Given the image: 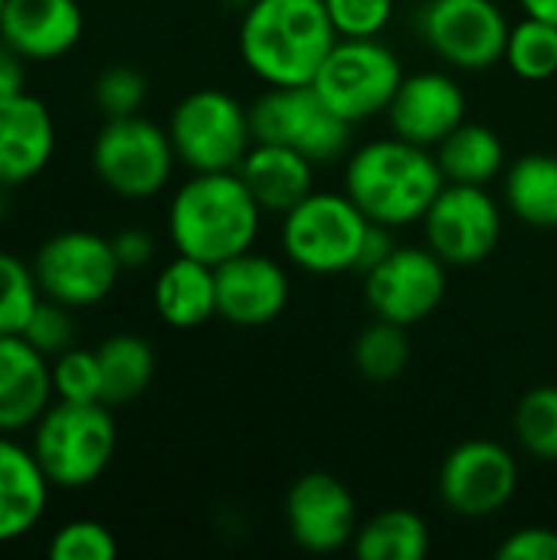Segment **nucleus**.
Wrapping results in <instances>:
<instances>
[{
	"mask_svg": "<svg viewBox=\"0 0 557 560\" xmlns=\"http://www.w3.org/2000/svg\"><path fill=\"white\" fill-rule=\"evenodd\" d=\"M95 105L102 108L105 118H125V115H138L144 98H148V85L144 75L131 66H108L95 85H92Z\"/></svg>",
	"mask_w": 557,
	"mask_h": 560,
	"instance_id": "obj_33",
	"label": "nucleus"
},
{
	"mask_svg": "<svg viewBox=\"0 0 557 560\" xmlns=\"http://www.w3.org/2000/svg\"><path fill=\"white\" fill-rule=\"evenodd\" d=\"M154 312L177 331L207 325L217 315L213 266L177 253V259H171L154 279Z\"/></svg>",
	"mask_w": 557,
	"mask_h": 560,
	"instance_id": "obj_23",
	"label": "nucleus"
},
{
	"mask_svg": "<svg viewBox=\"0 0 557 560\" xmlns=\"http://www.w3.org/2000/svg\"><path fill=\"white\" fill-rule=\"evenodd\" d=\"M519 489V463L496 440H466L440 466V502L460 518H489L502 512Z\"/></svg>",
	"mask_w": 557,
	"mask_h": 560,
	"instance_id": "obj_14",
	"label": "nucleus"
},
{
	"mask_svg": "<svg viewBox=\"0 0 557 560\" xmlns=\"http://www.w3.org/2000/svg\"><path fill=\"white\" fill-rule=\"evenodd\" d=\"M72 308L53 302V299H39V305L33 308L26 328H23V338L46 358H56L62 354L66 348H72Z\"/></svg>",
	"mask_w": 557,
	"mask_h": 560,
	"instance_id": "obj_36",
	"label": "nucleus"
},
{
	"mask_svg": "<svg viewBox=\"0 0 557 560\" xmlns=\"http://www.w3.org/2000/svg\"><path fill=\"white\" fill-rule=\"evenodd\" d=\"M0 13H3V0H0Z\"/></svg>",
	"mask_w": 557,
	"mask_h": 560,
	"instance_id": "obj_41",
	"label": "nucleus"
},
{
	"mask_svg": "<svg viewBox=\"0 0 557 560\" xmlns=\"http://www.w3.org/2000/svg\"><path fill=\"white\" fill-rule=\"evenodd\" d=\"M167 135L181 164L197 171H236L253 148L250 108L223 89H197L184 95L167 121Z\"/></svg>",
	"mask_w": 557,
	"mask_h": 560,
	"instance_id": "obj_6",
	"label": "nucleus"
},
{
	"mask_svg": "<svg viewBox=\"0 0 557 560\" xmlns=\"http://www.w3.org/2000/svg\"><path fill=\"white\" fill-rule=\"evenodd\" d=\"M420 223L427 246L446 266H476L502 240L499 200L476 184H443Z\"/></svg>",
	"mask_w": 557,
	"mask_h": 560,
	"instance_id": "obj_12",
	"label": "nucleus"
},
{
	"mask_svg": "<svg viewBox=\"0 0 557 560\" xmlns=\"http://www.w3.org/2000/svg\"><path fill=\"white\" fill-rule=\"evenodd\" d=\"M512 430L519 446L538 459V463H557V384L532 387L512 417Z\"/></svg>",
	"mask_w": 557,
	"mask_h": 560,
	"instance_id": "obj_30",
	"label": "nucleus"
},
{
	"mask_svg": "<svg viewBox=\"0 0 557 560\" xmlns=\"http://www.w3.org/2000/svg\"><path fill=\"white\" fill-rule=\"evenodd\" d=\"M115 555V535L98 522H69L49 541L53 560H112Z\"/></svg>",
	"mask_w": 557,
	"mask_h": 560,
	"instance_id": "obj_35",
	"label": "nucleus"
},
{
	"mask_svg": "<svg viewBox=\"0 0 557 560\" xmlns=\"http://www.w3.org/2000/svg\"><path fill=\"white\" fill-rule=\"evenodd\" d=\"M33 272L46 299L66 308H92L112 295L125 269L112 240L89 230H62L39 246Z\"/></svg>",
	"mask_w": 557,
	"mask_h": 560,
	"instance_id": "obj_10",
	"label": "nucleus"
},
{
	"mask_svg": "<svg viewBox=\"0 0 557 560\" xmlns=\"http://www.w3.org/2000/svg\"><path fill=\"white\" fill-rule=\"evenodd\" d=\"M355 368L364 381L371 384H391L407 371L410 361V341H407V328L374 318L351 348Z\"/></svg>",
	"mask_w": 557,
	"mask_h": 560,
	"instance_id": "obj_28",
	"label": "nucleus"
},
{
	"mask_svg": "<svg viewBox=\"0 0 557 560\" xmlns=\"http://www.w3.org/2000/svg\"><path fill=\"white\" fill-rule=\"evenodd\" d=\"M23 79H26L23 56L0 36V98L13 95V92H23Z\"/></svg>",
	"mask_w": 557,
	"mask_h": 560,
	"instance_id": "obj_39",
	"label": "nucleus"
},
{
	"mask_svg": "<svg viewBox=\"0 0 557 560\" xmlns=\"http://www.w3.org/2000/svg\"><path fill=\"white\" fill-rule=\"evenodd\" d=\"M177 154L167 128L141 118H105L92 144L95 177L121 200H151L174 174Z\"/></svg>",
	"mask_w": 557,
	"mask_h": 560,
	"instance_id": "obj_8",
	"label": "nucleus"
},
{
	"mask_svg": "<svg viewBox=\"0 0 557 560\" xmlns=\"http://www.w3.org/2000/svg\"><path fill=\"white\" fill-rule=\"evenodd\" d=\"M404 82V66L391 46L378 36L371 39H345L332 46L325 62L318 66L312 85L328 102V108L348 125H361L374 115H384L394 92Z\"/></svg>",
	"mask_w": 557,
	"mask_h": 560,
	"instance_id": "obj_7",
	"label": "nucleus"
},
{
	"mask_svg": "<svg viewBox=\"0 0 557 560\" xmlns=\"http://www.w3.org/2000/svg\"><path fill=\"white\" fill-rule=\"evenodd\" d=\"M250 121L256 141L295 148L315 164L345 154L351 138V125L328 108V102L315 92L312 82L269 85L250 105Z\"/></svg>",
	"mask_w": 557,
	"mask_h": 560,
	"instance_id": "obj_9",
	"label": "nucleus"
},
{
	"mask_svg": "<svg viewBox=\"0 0 557 560\" xmlns=\"http://www.w3.org/2000/svg\"><path fill=\"white\" fill-rule=\"evenodd\" d=\"M250 194L266 213H286L315 190V161L295 148L253 141L243 164L236 167Z\"/></svg>",
	"mask_w": 557,
	"mask_h": 560,
	"instance_id": "obj_21",
	"label": "nucleus"
},
{
	"mask_svg": "<svg viewBox=\"0 0 557 560\" xmlns=\"http://www.w3.org/2000/svg\"><path fill=\"white\" fill-rule=\"evenodd\" d=\"M420 33L446 66L486 72L506 59L512 23L496 0H430L420 13Z\"/></svg>",
	"mask_w": 557,
	"mask_h": 560,
	"instance_id": "obj_11",
	"label": "nucleus"
},
{
	"mask_svg": "<svg viewBox=\"0 0 557 560\" xmlns=\"http://www.w3.org/2000/svg\"><path fill=\"white\" fill-rule=\"evenodd\" d=\"M118 430L102 400H56L33 427V456L53 489H85L108 469Z\"/></svg>",
	"mask_w": 557,
	"mask_h": 560,
	"instance_id": "obj_5",
	"label": "nucleus"
},
{
	"mask_svg": "<svg viewBox=\"0 0 557 560\" xmlns=\"http://www.w3.org/2000/svg\"><path fill=\"white\" fill-rule=\"evenodd\" d=\"M217 315L236 328H263L289 305V272L253 249L213 266Z\"/></svg>",
	"mask_w": 557,
	"mask_h": 560,
	"instance_id": "obj_17",
	"label": "nucleus"
},
{
	"mask_svg": "<svg viewBox=\"0 0 557 560\" xmlns=\"http://www.w3.org/2000/svg\"><path fill=\"white\" fill-rule=\"evenodd\" d=\"M519 79L525 82H545L557 75V26L538 16H525L512 23L506 59H502Z\"/></svg>",
	"mask_w": 557,
	"mask_h": 560,
	"instance_id": "obj_29",
	"label": "nucleus"
},
{
	"mask_svg": "<svg viewBox=\"0 0 557 560\" xmlns=\"http://www.w3.org/2000/svg\"><path fill=\"white\" fill-rule=\"evenodd\" d=\"M433 154H437V164H440L446 184L486 187L506 167L502 138L489 125H479V121H463L456 131H450L433 148Z\"/></svg>",
	"mask_w": 557,
	"mask_h": 560,
	"instance_id": "obj_24",
	"label": "nucleus"
},
{
	"mask_svg": "<svg viewBox=\"0 0 557 560\" xmlns=\"http://www.w3.org/2000/svg\"><path fill=\"white\" fill-rule=\"evenodd\" d=\"M102 368V400L108 407L131 404L141 397L154 377V348L138 335H112L98 345Z\"/></svg>",
	"mask_w": 557,
	"mask_h": 560,
	"instance_id": "obj_27",
	"label": "nucleus"
},
{
	"mask_svg": "<svg viewBox=\"0 0 557 560\" xmlns=\"http://www.w3.org/2000/svg\"><path fill=\"white\" fill-rule=\"evenodd\" d=\"M496 555L502 560H557V532L542 525L519 528L499 545Z\"/></svg>",
	"mask_w": 557,
	"mask_h": 560,
	"instance_id": "obj_37",
	"label": "nucleus"
},
{
	"mask_svg": "<svg viewBox=\"0 0 557 560\" xmlns=\"http://www.w3.org/2000/svg\"><path fill=\"white\" fill-rule=\"evenodd\" d=\"M79 0H3L0 36L23 59H59L82 39Z\"/></svg>",
	"mask_w": 557,
	"mask_h": 560,
	"instance_id": "obj_20",
	"label": "nucleus"
},
{
	"mask_svg": "<svg viewBox=\"0 0 557 560\" xmlns=\"http://www.w3.org/2000/svg\"><path fill=\"white\" fill-rule=\"evenodd\" d=\"M446 177L433 148H420L397 135L374 138L345 161V194L361 213L387 230L420 223Z\"/></svg>",
	"mask_w": 557,
	"mask_h": 560,
	"instance_id": "obj_2",
	"label": "nucleus"
},
{
	"mask_svg": "<svg viewBox=\"0 0 557 560\" xmlns=\"http://www.w3.org/2000/svg\"><path fill=\"white\" fill-rule=\"evenodd\" d=\"M286 525L302 551L335 555L358 535L355 495L332 472H305L286 492Z\"/></svg>",
	"mask_w": 557,
	"mask_h": 560,
	"instance_id": "obj_15",
	"label": "nucleus"
},
{
	"mask_svg": "<svg viewBox=\"0 0 557 560\" xmlns=\"http://www.w3.org/2000/svg\"><path fill=\"white\" fill-rule=\"evenodd\" d=\"M56 151L49 108L23 92L0 98V187H20L46 171Z\"/></svg>",
	"mask_w": 557,
	"mask_h": 560,
	"instance_id": "obj_18",
	"label": "nucleus"
},
{
	"mask_svg": "<svg viewBox=\"0 0 557 560\" xmlns=\"http://www.w3.org/2000/svg\"><path fill=\"white\" fill-rule=\"evenodd\" d=\"M397 0H325L332 26L345 39H371L381 36L394 16Z\"/></svg>",
	"mask_w": 557,
	"mask_h": 560,
	"instance_id": "obj_34",
	"label": "nucleus"
},
{
	"mask_svg": "<svg viewBox=\"0 0 557 560\" xmlns=\"http://www.w3.org/2000/svg\"><path fill=\"white\" fill-rule=\"evenodd\" d=\"M53 390L56 400H102V368L98 354L85 348H66L53 358ZM105 404V400H102Z\"/></svg>",
	"mask_w": 557,
	"mask_h": 560,
	"instance_id": "obj_32",
	"label": "nucleus"
},
{
	"mask_svg": "<svg viewBox=\"0 0 557 560\" xmlns=\"http://www.w3.org/2000/svg\"><path fill=\"white\" fill-rule=\"evenodd\" d=\"M112 246H115L121 269H144L154 259V240L144 230H121L112 240Z\"/></svg>",
	"mask_w": 557,
	"mask_h": 560,
	"instance_id": "obj_38",
	"label": "nucleus"
},
{
	"mask_svg": "<svg viewBox=\"0 0 557 560\" xmlns=\"http://www.w3.org/2000/svg\"><path fill=\"white\" fill-rule=\"evenodd\" d=\"M502 197L512 217L535 230H557V158L525 154L506 167Z\"/></svg>",
	"mask_w": 557,
	"mask_h": 560,
	"instance_id": "obj_25",
	"label": "nucleus"
},
{
	"mask_svg": "<svg viewBox=\"0 0 557 560\" xmlns=\"http://www.w3.org/2000/svg\"><path fill=\"white\" fill-rule=\"evenodd\" d=\"M53 397L49 358L23 335H0V433L33 430Z\"/></svg>",
	"mask_w": 557,
	"mask_h": 560,
	"instance_id": "obj_19",
	"label": "nucleus"
},
{
	"mask_svg": "<svg viewBox=\"0 0 557 560\" xmlns=\"http://www.w3.org/2000/svg\"><path fill=\"white\" fill-rule=\"evenodd\" d=\"M371 226L345 190H312L282 213L279 243L286 259L309 276L358 272Z\"/></svg>",
	"mask_w": 557,
	"mask_h": 560,
	"instance_id": "obj_4",
	"label": "nucleus"
},
{
	"mask_svg": "<svg viewBox=\"0 0 557 560\" xmlns=\"http://www.w3.org/2000/svg\"><path fill=\"white\" fill-rule=\"evenodd\" d=\"M263 213L240 171H197L167 207V233L181 256L220 266L253 249Z\"/></svg>",
	"mask_w": 557,
	"mask_h": 560,
	"instance_id": "obj_1",
	"label": "nucleus"
},
{
	"mask_svg": "<svg viewBox=\"0 0 557 560\" xmlns=\"http://www.w3.org/2000/svg\"><path fill=\"white\" fill-rule=\"evenodd\" d=\"M338 43L325 0H253L240 20V56L266 85H305Z\"/></svg>",
	"mask_w": 557,
	"mask_h": 560,
	"instance_id": "obj_3",
	"label": "nucleus"
},
{
	"mask_svg": "<svg viewBox=\"0 0 557 560\" xmlns=\"http://www.w3.org/2000/svg\"><path fill=\"white\" fill-rule=\"evenodd\" d=\"M519 7L525 10V16H538L557 26V0H519Z\"/></svg>",
	"mask_w": 557,
	"mask_h": 560,
	"instance_id": "obj_40",
	"label": "nucleus"
},
{
	"mask_svg": "<svg viewBox=\"0 0 557 560\" xmlns=\"http://www.w3.org/2000/svg\"><path fill=\"white\" fill-rule=\"evenodd\" d=\"M446 295V262L430 246H394L364 272V299L374 318L417 325L430 318Z\"/></svg>",
	"mask_w": 557,
	"mask_h": 560,
	"instance_id": "obj_13",
	"label": "nucleus"
},
{
	"mask_svg": "<svg viewBox=\"0 0 557 560\" xmlns=\"http://www.w3.org/2000/svg\"><path fill=\"white\" fill-rule=\"evenodd\" d=\"M43 292L33 266L0 253V335H23Z\"/></svg>",
	"mask_w": 557,
	"mask_h": 560,
	"instance_id": "obj_31",
	"label": "nucleus"
},
{
	"mask_svg": "<svg viewBox=\"0 0 557 560\" xmlns=\"http://www.w3.org/2000/svg\"><path fill=\"white\" fill-rule=\"evenodd\" d=\"M351 548L361 560H420L430 551V528L410 509H384L358 525Z\"/></svg>",
	"mask_w": 557,
	"mask_h": 560,
	"instance_id": "obj_26",
	"label": "nucleus"
},
{
	"mask_svg": "<svg viewBox=\"0 0 557 560\" xmlns=\"http://www.w3.org/2000/svg\"><path fill=\"white\" fill-rule=\"evenodd\" d=\"M49 479L33 450L0 433V545L30 535L49 502Z\"/></svg>",
	"mask_w": 557,
	"mask_h": 560,
	"instance_id": "obj_22",
	"label": "nucleus"
},
{
	"mask_svg": "<svg viewBox=\"0 0 557 560\" xmlns=\"http://www.w3.org/2000/svg\"><path fill=\"white\" fill-rule=\"evenodd\" d=\"M384 115L397 138L414 141L420 148H437L450 131L466 121V95L450 72L427 69L404 75Z\"/></svg>",
	"mask_w": 557,
	"mask_h": 560,
	"instance_id": "obj_16",
	"label": "nucleus"
}]
</instances>
